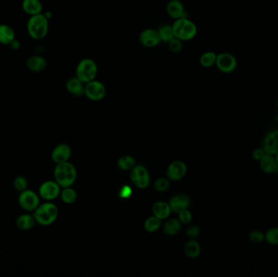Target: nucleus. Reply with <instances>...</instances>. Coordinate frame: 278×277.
<instances>
[{"mask_svg": "<svg viewBox=\"0 0 278 277\" xmlns=\"http://www.w3.org/2000/svg\"><path fill=\"white\" fill-rule=\"evenodd\" d=\"M54 178L62 188L71 187L77 179L75 167L68 161L56 164L54 170Z\"/></svg>", "mask_w": 278, "mask_h": 277, "instance_id": "1", "label": "nucleus"}, {"mask_svg": "<svg viewBox=\"0 0 278 277\" xmlns=\"http://www.w3.org/2000/svg\"><path fill=\"white\" fill-rule=\"evenodd\" d=\"M37 224L42 226H49L54 224L58 218L59 209L56 204L51 202L40 203V205L33 212Z\"/></svg>", "mask_w": 278, "mask_h": 277, "instance_id": "2", "label": "nucleus"}, {"mask_svg": "<svg viewBox=\"0 0 278 277\" xmlns=\"http://www.w3.org/2000/svg\"><path fill=\"white\" fill-rule=\"evenodd\" d=\"M48 18L42 13L31 16L27 24L29 36L36 40L44 39L48 33Z\"/></svg>", "mask_w": 278, "mask_h": 277, "instance_id": "3", "label": "nucleus"}, {"mask_svg": "<svg viewBox=\"0 0 278 277\" xmlns=\"http://www.w3.org/2000/svg\"><path fill=\"white\" fill-rule=\"evenodd\" d=\"M174 36L182 42L190 41L197 35L198 28L192 21L186 17L175 20L172 24Z\"/></svg>", "mask_w": 278, "mask_h": 277, "instance_id": "4", "label": "nucleus"}, {"mask_svg": "<svg viewBox=\"0 0 278 277\" xmlns=\"http://www.w3.org/2000/svg\"><path fill=\"white\" fill-rule=\"evenodd\" d=\"M97 74L98 66L92 59H83L78 63L76 68V77L85 84L95 80Z\"/></svg>", "mask_w": 278, "mask_h": 277, "instance_id": "5", "label": "nucleus"}, {"mask_svg": "<svg viewBox=\"0 0 278 277\" xmlns=\"http://www.w3.org/2000/svg\"><path fill=\"white\" fill-rule=\"evenodd\" d=\"M40 196L35 191L27 189L18 196V203L24 212H33L40 205Z\"/></svg>", "mask_w": 278, "mask_h": 277, "instance_id": "6", "label": "nucleus"}, {"mask_svg": "<svg viewBox=\"0 0 278 277\" xmlns=\"http://www.w3.org/2000/svg\"><path fill=\"white\" fill-rule=\"evenodd\" d=\"M61 186L56 181H44L40 185L39 194L40 198L47 202H52L61 195Z\"/></svg>", "mask_w": 278, "mask_h": 277, "instance_id": "7", "label": "nucleus"}, {"mask_svg": "<svg viewBox=\"0 0 278 277\" xmlns=\"http://www.w3.org/2000/svg\"><path fill=\"white\" fill-rule=\"evenodd\" d=\"M107 94L106 87L101 82L93 80L85 85V95L92 101H99Z\"/></svg>", "mask_w": 278, "mask_h": 277, "instance_id": "8", "label": "nucleus"}, {"mask_svg": "<svg viewBox=\"0 0 278 277\" xmlns=\"http://www.w3.org/2000/svg\"><path fill=\"white\" fill-rule=\"evenodd\" d=\"M215 66L221 72L231 73L237 68V60L232 54L223 52L218 54Z\"/></svg>", "mask_w": 278, "mask_h": 277, "instance_id": "9", "label": "nucleus"}, {"mask_svg": "<svg viewBox=\"0 0 278 277\" xmlns=\"http://www.w3.org/2000/svg\"><path fill=\"white\" fill-rule=\"evenodd\" d=\"M131 181L138 188L145 189L150 184V175L145 167H133L130 173Z\"/></svg>", "mask_w": 278, "mask_h": 277, "instance_id": "10", "label": "nucleus"}, {"mask_svg": "<svg viewBox=\"0 0 278 277\" xmlns=\"http://www.w3.org/2000/svg\"><path fill=\"white\" fill-rule=\"evenodd\" d=\"M139 41L143 46L148 48H153L162 43L157 29H146L141 32Z\"/></svg>", "mask_w": 278, "mask_h": 277, "instance_id": "11", "label": "nucleus"}, {"mask_svg": "<svg viewBox=\"0 0 278 277\" xmlns=\"http://www.w3.org/2000/svg\"><path fill=\"white\" fill-rule=\"evenodd\" d=\"M71 154H72L71 147L68 144L62 143L54 148L51 152V159L56 164H61V163L68 161L70 158Z\"/></svg>", "mask_w": 278, "mask_h": 277, "instance_id": "12", "label": "nucleus"}, {"mask_svg": "<svg viewBox=\"0 0 278 277\" xmlns=\"http://www.w3.org/2000/svg\"><path fill=\"white\" fill-rule=\"evenodd\" d=\"M186 165L182 161L172 162L168 167L167 176L172 181H179L184 177L186 173Z\"/></svg>", "mask_w": 278, "mask_h": 277, "instance_id": "13", "label": "nucleus"}, {"mask_svg": "<svg viewBox=\"0 0 278 277\" xmlns=\"http://www.w3.org/2000/svg\"><path fill=\"white\" fill-rule=\"evenodd\" d=\"M262 148L267 154H275L278 151V130H274L267 133Z\"/></svg>", "mask_w": 278, "mask_h": 277, "instance_id": "14", "label": "nucleus"}, {"mask_svg": "<svg viewBox=\"0 0 278 277\" xmlns=\"http://www.w3.org/2000/svg\"><path fill=\"white\" fill-rule=\"evenodd\" d=\"M36 223V219L34 218L33 213L30 214V212H25L17 217L16 226L21 231H29L34 229Z\"/></svg>", "mask_w": 278, "mask_h": 277, "instance_id": "15", "label": "nucleus"}, {"mask_svg": "<svg viewBox=\"0 0 278 277\" xmlns=\"http://www.w3.org/2000/svg\"><path fill=\"white\" fill-rule=\"evenodd\" d=\"M166 10L168 15L172 19L177 20L186 17L184 4L180 0H170V2H168Z\"/></svg>", "mask_w": 278, "mask_h": 277, "instance_id": "16", "label": "nucleus"}, {"mask_svg": "<svg viewBox=\"0 0 278 277\" xmlns=\"http://www.w3.org/2000/svg\"><path fill=\"white\" fill-rule=\"evenodd\" d=\"M259 162L260 169L264 173L271 174L277 172L278 164L274 154L266 153Z\"/></svg>", "mask_w": 278, "mask_h": 277, "instance_id": "17", "label": "nucleus"}, {"mask_svg": "<svg viewBox=\"0 0 278 277\" xmlns=\"http://www.w3.org/2000/svg\"><path fill=\"white\" fill-rule=\"evenodd\" d=\"M85 83H83L77 77H71L66 84V89L73 96H82L85 94Z\"/></svg>", "mask_w": 278, "mask_h": 277, "instance_id": "18", "label": "nucleus"}, {"mask_svg": "<svg viewBox=\"0 0 278 277\" xmlns=\"http://www.w3.org/2000/svg\"><path fill=\"white\" fill-rule=\"evenodd\" d=\"M172 212L175 213H179L183 210L187 209L190 205V198L188 196L185 194H178L174 196L170 199L169 203Z\"/></svg>", "mask_w": 278, "mask_h": 277, "instance_id": "19", "label": "nucleus"}, {"mask_svg": "<svg viewBox=\"0 0 278 277\" xmlns=\"http://www.w3.org/2000/svg\"><path fill=\"white\" fill-rule=\"evenodd\" d=\"M27 67L33 72H43L46 68V61L40 56H33L27 61Z\"/></svg>", "mask_w": 278, "mask_h": 277, "instance_id": "20", "label": "nucleus"}, {"mask_svg": "<svg viewBox=\"0 0 278 277\" xmlns=\"http://www.w3.org/2000/svg\"><path fill=\"white\" fill-rule=\"evenodd\" d=\"M22 8L25 13L31 17V16L41 13L43 5L40 0H23Z\"/></svg>", "mask_w": 278, "mask_h": 277, "instance_id": "21", "label": "nucleus"}, {"mask_svg": "<svg viewBox=\"0 0 278 277\" xmlns=\"http://www.w3.org/2000/svg\"><path fill=\"white\" fill-rule=\"evenodd\" d=\"M171 211L170 204L165 202H157L152 207L153 214L160 219H165L170 216Z\"/></svg>", "mask_w": 278, "mask_h": 277, "instance_id": "22", "label": "nucleus"}, {"mask_svg": "<svg viewBox=\"0 0 278 277\" xmlns=\"http://www.w3.org/2000/svg\"><path fill=\"white\" fill-rule=\"evenodd\" d=\"M15 40V32L7 24H0V43L3 45L12 43Z\"/></svg>", "mask_w": 278, "mask_h": 277, "instance_id": "23", "label": "nucleus"}, {"mask_svg": "<svg viewBox=\"0 0 278 277\" xmlns=\"http://www.w3.org/2000/svg\"><path fill=\"white\" fill-rule=\"evenodd\" d=\"M217 55L213 51H207L200 56L199 63L200 65L203 68H212L213 66L215 65Z\"/></svg>", "mask_w": 278, "mask_h": 277, "instance_id": "24", "label": "nucleus"}, {"mask_svg": "<svg viewBox=\"0 0 278 277\" xmlns=\"http://www.w3.org/2000/svg\"><path fill=\"white\" fill-rule=\"evenodd\" d=\"M181 229V222L177 219H171L165 223L164 232L169 236L177 234Z\"/></svg>", "mask_w": 278, "mask_h": 277, "instance_id": "25", "label": "nucleus"}, {"mask_svg": "<svg viewBox=\"0 0 278 277\" xmlns=\"http://www.w3.org/2000/svg\"><path fill=\"white\" fill-rule=\"evenodd\" d=\"M160 34L161 42L164 43H169L170 40H172L175 38L174 33L172 30V26L171 24H163L157 29Z\"/></svg>", "mask_w": 278, "mask_h": 277, "instance_id": "26", "label": "nucleus"}, {"mask_svg": "<svg viewBox=\"0 0 278 277\" xmlns=\"http://www.w3.org/2000/svg\"><path fill=\"white\" fill-rule=\"evenodd\" d=\"M185 252L190 258H197L201 252L200 246L196 241H190L185 246Z\"/></svg>", "mask_w": 278, "mask_h": 277, "instance_id": "27", "label": "nucleus"}, {"mask_svg": "<svg viewBox=\"0 0 278 277\" xmlns=\"http://www.w3.org/2000/svg\"><path fill=\"white\" fill-rule=\"evenodd\" d=\"M61 197L64 203H67V204H72L77 200L78 195H77V193L73 189L70 188V187H66V188H64L63 191H61Z\"/></svg>", "mask_w": 278, "mask_h": 277, "instance_id": "28", "label": "nucleus"}, {"mask_svg": "<svg viewBox=\"0 0 278 277\" xmlns=\"http://www.w3.org/2000/svg\"><path fill=\"white\" fill-rule=\"evenodd\" d=\"M264 241L273 246H278V227H274L267 230L266 233L264 234Z\"/></svg>", "mask_w": 278, "mask_h": 277, "instance_id": "29", "label": "nucleus"}, {"mask_svg": "<svg viewBox=\"0 0 278 277\" xmlns=\"http://www.w3.org/2000/svg\"><path fill=\"white\" fill-rule=\"evenodd\" d=\"M117 164H118L120 169L127 171V170L133 169V167L135 166V160L133 157L125 155V156H122L119 159Z\"/></svg>", "mask_w": 278, "mask_h": 277, "instance_id": "30", "label": "nucleus"}, {"mask_svg": "<svg viewBox=\"0 0 278 277\" xmlns=\"http://www.w3.org/2000/svg\"><path fill=\"white\" fill-rule=\"evenodd\" d=\"M12 184H13V187H14L15 190L18 191L19 193L27 190L28 186H29L28 180H27L26 177L23 176H17V177H15Z\"/></svg>", "mask_w": 278, "mask_h": 277, "instance_id": "31", "label": "nucleus"}, {"mask_svg": "<svg viewBox=\"0 0 278 277\" xmlns=\"http://www.w3.org/2000/svg\"><path fill=\"white\" fill-rule=\"evenodd\" d=\"M160 226V219L157 217L153 216L148 218L145 222V229L149 233L157 231Z\"/></svg>", "mask_w": 278, "mask_h": 277, "instance_id": "32", "label": "nucleus"}, {"mask_svg": "<svg viewBox=\"0 0 278 277\" xmlns=\"http://www.w3.org/2000/svg\"><path fill=\"white\" fill-rule=\"evenodd\" d=\"M249 240L253 244H260L264 241V234L260 230H252L249 234Z\"/></svg>", "mask_w": 278, "mask_h": 277, "instance_id": "33", "label": "nucleus"}, {"mask_svg": "<svg viewBox=\"0 0 278 277\" xmlns=\"http://www.w3.org/2000/svg\"><path fill=\"white\" fill-rule=\"evenodd\" d=\"M169 48L170 51L173 52V53H179L180 51H182V47H183V44L181 39H177V38H173L172 40H170L169 43Z\"/></svg>", "mask_w": 278, "mask_h": 277, "instance_id": "34", "label": "nucleus"}, {"mask_svg": "<svg viewBox=\"0 0 278 277\" xmlns=\"http://www.w3.org/2000/svg\"><path fill=\"white\" fill-rule=\"evenodd\" d=\"M169 187H170V181H168L167 179H158L157 181L155 182V190L159 192L167 191Z\"/></svg>", "mask_w": 278, "mask_h": 277, "instance_id": "35", "label": "nucleus"}, {"mask_svg": "<svg viewBox=\"0 0 278 277\" xmlns=\"http://www.w3.org/2000/svg\"><path fill=\"white\" fill-rule=\"evenodd\" d=\"M178 214H179L180 222H182L183 224H189L192 220V214L187 209L180 212Z\"/></svg>", "mask_w": 278, "mask_h": 277, "instance_id": "36", "label": "nucleus"}, {"mask_svg": "<svg viewBox=\"0 0 278 277\" xmlns=\"http://www.w3.org/2000/svg\"><path fill=\"white\" fill-rule=\"evenodd\" d=\"M265 154L266 153H265L263 148H257V149H254V151L252 152V157H253V159L255 160L259 161Z\"/></svg>", "mask_w": 278, "mask_h": 277, "instance_id": "37", "label": "nucleus"}, {"mask_svg": "<svg viewBox=\"0 0 278 277\" xmlns=\"http://www.w3.org/2000/svg\"><path fill=\"white\" fill-rule=\"evenodd\" d=\"M186 234L191 237H196L199 234V228L197 225H192V226L189 227Z\"/></svg>", "mask_w": 278, "mask_h": 277, "instance_id": "38", "label": "nucleus"}, {"mask_svg": "<svg viewBox=\"0 0 278 277\" xmlns=\"http://www.w3.org/2000/svg\"><path fill=\"white\" fill-rule=\"evenodd\" d=\"M132 193L131 189L128 186H125L123 188L121 189V198H128Z\"/></svg>", "mask_w": 278, "mask_h": 277, "instance_id": "39", "label": "nucleus"}, {"mask_svg": "<svg viewBox=\"0 0 278 277\" xmlns=\"http://www.w3.org/2000/svg\"><path fill=\"white\" fill-rule=\"evenodd\" d=\"M274 156H275V159H276L277 162H278V151L277 152L276 154H274Z\"/></svg>", "mask_w": 278, "mask_h": 277, "instance_id": "40", "label": "nucleus"}, {"mask_svg": "<svg viewBox=\"0 0 278 277\" xmlns=\"http://www.w3.org/2000/svg\"><path fill=\"white\" fill-rule=\"evenodd\" d=\"M277 107H278V100H277Z\"/></svg>", "mask_w": 278, "mask_h": 277, "instance_id": "41", "label": "nucleus"}, {"mask_svg": "<svg viewBox=\"0 0 278 277\" xmlns=\"http://www.w3.org/2000/svg\"><path fill=\"white\" fill-rule=\"evenodd\" d=\"M277 121H278V116H277Z\"/></svg>", "mask_w": 278, "mask_h": 277, "instance_id": "42", "label": "nucleus"}, {"mask_svg": "<svg viewBox=\"0 0 278 277\" xmlns=\"http://www.w3.org/2000/svg\"><path fill=\"white\" fill-rule=\"evenodd\" d=\"M0 203H1V202H0Z\"/></svg>", "mask_w": 278, "mask_h": 277, "instance_id": "43", "label": "nucleus"}]
</instances>
